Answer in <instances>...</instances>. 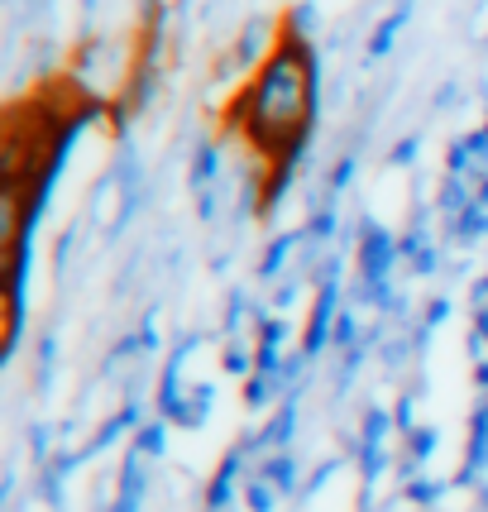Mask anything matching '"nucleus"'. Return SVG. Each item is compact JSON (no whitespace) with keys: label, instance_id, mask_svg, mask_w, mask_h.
<instances>
[{"label":"nucleus","instance_id":"nucleus-1","mask_svg":"<svg viewBox=\"0 0 488 512\" xmlns=\"http://www.w3.org/2000/svg\"><path fill=\"white\" fill-rule=\"evenodd\" d=\"M311 120H316V58L297 24V10H278L259 63L211 111V139L225 149H240L249 163L254 216H268L273 201L283 197L311 139Z\"/></svg>","mask_w":488,"mask_h":512},{"label":"nucleus","instance_id":"nucleus-2","mask_svg":"<svg viewBox=\"0 0 488 512\" xmlns=\"http://www.w3.org/2000/svg\"><path fill=\"white\" fill-rule=\"evenodd\" d=\"M125 115L130 111L120 106V96H96L72 67L44 72L39 82H29L20 96L5 101V111H0V201H5V268H10L5 335H15V283H20L24 230L44 201V187L63 158L67 134L87 120H101L106 134H115Z\"/></svg>","mask_w":488,"mask_h":512}]
</instances>
